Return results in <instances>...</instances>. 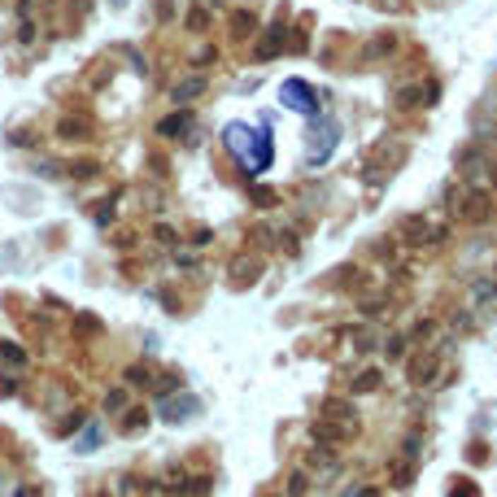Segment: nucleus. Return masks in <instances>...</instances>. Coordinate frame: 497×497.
<instances>
[{"label": "nucleus", "mask_w": 497, "mask_h": 497, "mask_svg": "<svg viewBox=\"0 0 497 497\" xmlns=\"http://www.w3.org/2000/svg\"><path fill=\"white\" fill-rule=\"evenodd\" d=\"M440 375V353H414V358H406V380L414 384V388H428L432 380Z\"/></svg>", "instance_id": "nucleus-1"}, {"label": "nucleus", "mask_w": 497, "mask_h": 497, "mask_svg": "<svg viewBox=\"0 0 497 497\" xmlns=\"http://www.w3.org/2000/svg\"><path fill=\"white\" fill-rule=\"evenodd\" d=\"M406 157H410V144H406V140H384V144H375V153H371V170L388 175V170H397Z\"/></svg>", "instance_id": "nucleus-2"}, {"label": "nucleus", "mask_w": 497, "mask_h": 497, "mask_svg": "<svg viewBox=\"0 0 497 497\" xmlns=\"http://www.w3.org/2000/svg\"><path fill=\"white\" fill-rule=\"evenodd\" d=\"M323 419H332V423L345 432V440H353L358 428H362V423H358V410H353L349 402H340V397H327V402H323Z\"/></svg>", "instance_id": "nucleus-3"}, {"label": "nucleus", "mask_w": 497, "mask_h": 497, "mask_svg": "<svg viewBox=\"0 0 497 497\" xmlns=\"http://www.w3.org/2000/svg\"><path fill=\"white\" fill-rule=\"evenodd\" d=\"M283 100L293 105V110H305V114H314V92H310L305 83H297V78H293V83H283Z\"/></svg>", "instance_id": "nucleus-4"}, {"label": "nucleus", "mask_w": 497, "mask_h": 497, "mask_svg": "<svg viewBox=\"0 0 497 497\" xmlns=\"http://www.w3.org/2000/svg\"><path fill=\"white\" fill-rule=\"evenodd\" d=\"M310 436L319 440V445H340V440H345V432H340V428L332 423V419H319V423L310 428Z\"/></svg>", "instance_id": "nucleus-5"}, {"label": "nucleus", "mask_w": 497, "mask_h": 497, "mask_svg": "<svg viewBox=\"0 0 497 497\" xmlns=\"http://www.w3.org/2000/svg\"><path fill=\"white\" fill-rule=\"evenodd\" d=\"M380 384H384V371L380 366H366V371H358V380H353V392H371Z\"/></svg>", "instance_id": "nucleus-6"}, {"label": "nucleus", "mask_w": 497, "mask_h": 497, "mask_svg": "<svg viewBox=\"0 0 497 497\" xmlns=\"http://www.w3.org/2000/svg\"><path fill=\"white\" fill-rule=\"evenodd\" d=\"M192 410H197V402H192V397H179V402H170V406H162V414L170 419V423H179V419H188Z\"/></svg>", "instance_id": "nucleus-7"}, {"label": "nucleus", "mask_w": 497, "mask_h": 497, "mask_svg": "<svg viewBox=\"0 0 497 497\" xmlns=\"http://www.w3.org/2000/svg\"><path fill=\"white\" fill-rule=\"evenodd\" d=\"M340 462V454L332 450V445H327V450H310V467H319V471H332Z\"/></svg>", "instance_id": "nucleus-8"}, {"label": "nucleus", "mask_w": 497, "mask_h": 497, "mask_svg": "<svg viewBox=\"0 0 497 497\" xmlns=\"http://www.w3.org/2000/svg\"><path fill=\"white\" fill-rule=\"evenodd\" d=\"M283 48V26H271V35L257 44V57H271V52H279Z\"/></svg>", "instance_id": "nucleus-9"}, {"label": "nucleus", "mask_w": 497, "mask_h": 497, "mask_svg": "<svg viewBox=\"0 0 497 497\" xmlns=\"http://www.w3.org/2000/svg\"><path fill=\"white\" fill-rule=\"evenodd\" d=\"M410 480H414V467H410V458L392 462V484H397V489H410Z\"/></svg>", "instance_id": "nucleus-10"}, {"label": "nucleus", "mask_w": 497, "mask_h": 497, "mask_svg": "<svg viewBox=\"0 0 497 497\" xmlns=\"http://www.w3.org/2000/svg\"><path fill=\"white\" fill-rule=\"evenodd\" d=\"M188 127H192V118H188V114H175V118H166L157 131H162V136H179V131H188Z\"/></svg>", "instance_id": "nucleus-11"}, {"label": "nucleus", "mask_w": 497, "mask_h": 497, "mask_svg": "<svg viewBox=\"0 0 497 497\" xmlns=\"http://www.w3.org/2000/svg\"><path fill=\"white\" fill-rule=\"evenodd\" d=\"M345 336H353V349H375V332L371 327H353Z\"/></svg>", "instance_id": "nucleus-12"}, {"label": "nucleus", "mask_w": 497, "mask_h": 497, "mask_svg": "<svg viewBox=\"0 0 497 497\" xmlns=\"http://www.w3.org/2000/svg\"><path fill=\"white\" fill-rule=\"evenodd\" d=\"M205 92V78H188V83L175 88V100H188V96H201Z\"/></svg>", "instance_id": "nucleus-13"}, {"label": "nucleus", "mask_w": 497, "mask_h": 497, "mask_svg": "<svg viewBox=\"0 0 497 497\" xmlns=\"http://www.w3.org/2000/svg\"><path fill=\"white\" fill-rule=\"evenodd\" d=\"M310 489V476H305V471H293V476H288V497H301Z\"/></svg>", "instance_id": "nucleus-14"}, {"label": "nucleus", "mask_w": 497, "mask_h": 497, "mask_svg": "<svg viewBox=\"0 0 497 497\" xmlns=\"http://www.w3.org/2000/svg\"><path fill=\"white\" fill-rule=\"evenodd\" d=\"M450 327H454V332H471V327H476V319H471L467 310H454V314H450Z\"/></svg>", "instance_id": "nucleus-15"}, {"label": "nucleus", "mask_w": 497, "mask_h": 497, "mask_svg": "<svg viewBox=\"0 0 497 497\" xmlns=\"http://www.w3.org/2000/svg\"><path fill=\"white\" fill-rule=\"evenodd\" d=\"M253 22H257L253 13H235V18H231V26H235V35H249V31H253Z\"/></svg>", "instance_id": "nucleus-16"}, {"label": "nucleus", "mask_w": 497, "mask_h": 497, "mask_svg": "<svg viewBox=\"0 0 497 497\" xmlns=\"http://www.w3.org/2000/svg\"><path fill=\"white\" fill-rule=\"evenodd\" d=\"M362 314H366V319H384V314H388V301H362Z\"/></svg>", "instance_id": "nucleus-17"}, {"label": "nucleus", "mask_w": 497, "mask_h": 497, "mask_svg": "<svg viewBox=\"0 0 497 497\" xmlns=\"http://www.w3.org/2000/svg\"><path fill=\"white\" fill-rule=\"evenodd\" d=\"M384 353H388V358H402V353H406V336H388Z\"/></svg>", "instance_id": "nucleus-18"}, {"label": "nucleus", "mask_w": 497, "mask_h": 497, "mask_svg": "<svg viewBox=\"0 0 497 497\" xmlns=\"http://www.w3.org/2000/svg\"><path fill=\"white\" fill-rule=\"evenodd\" d=\"M392 48H397V40H392V35H380V40L371 44V52H375V57H384V52H392Z\"/></svg>", "instance_id": "nucleus-19"}, {"label": "nucleus", "mask_w": 497, "mask_h": 497, "mask_svg": "<svg viewBox=\"0 0 497 497\" xmlns=\"http://www.w3.org/2000/svg\"><path fill=\"white\" fill-rule=\"evenodd\" d=\"M392 253H397V249H392V235H384V240L375 245V257L380 262H392Z\"/></svg>", "instance_id": "nucleus-20"}, {"label": "nucleus", "mask_w": 497, "mask_h": 497, "mask_svg": "<svg viewBox=\"0 0 497 497\" xmlns=\"http://www.w3.org/2000/svg\"><path fill=\"white\" fill-rule=\"evenodd\" d=\"M436 96H440V83L428 78V83H423V105H436Z\"/></svg>", "instance_id": "nucleus-21"}, {"label": "nucleus", "mask_w": 497, "mask_h": 497, "mask_svg": "<svg viewBox=\"0 0 497 497\" xmlns=\"http://www.w3.org/2000/svg\"><path fill=\"white\" fill-rule=\"evenodd\" d=\"M450 497H476V489H471L467 480H454V489H450Z\"/></svg>", "instance_id": "nucleus-22"}, {"label": "nucleus", "mask_w": 497, "mask_h": 497, "mask_svg": "<svg viewBox=\"0 0 497 497\" xmlns=\"http://www.w3.org/2000/svg\"><path fill=\"white\" fill-rule=\"evenodd\" d=\"M235 271H240V283H249V279H253V271H257V262H240Z\"/></svg>", "instance_id": "nucleus-23"}, {"label": "nucleus", "mask_w": 497, "mask_h": 497, "mask_svg": "<svg viewBox=\"0 0 497 497\" xmlns=\"http://www.w3.org/2000/svg\"><path fill=\"white\" fill-rule=\"evenodd\" d=\"M353 497H380V493H375V489H362V493H353Z\"/></svg>", "instance_id": "nucleus-24"}]
</instances>
